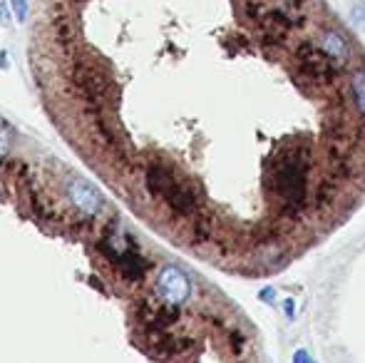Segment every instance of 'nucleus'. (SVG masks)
Segmentation results:
<instances>
[{
	"mask_svg": "<svg viewBox=\"0 0 365 363\" xmlns=\"http://www.w3.org/2000/svg\"><path fill=\"white\" fill-rule=\"evenodd\" d=\"M147 187L152 189L154 194L164 199L169 207L174 209L177 214L182 217H192L197 214L199 202H197V194H194L192 187H187L177 175H174L169 167L164 165H152L147 170Z\"/></svg>",
	"mask_w": 365,
	"mask_h": 363,
	"instance_id": "obj_2",
	"label": "nucleus"
},
{
	"mask_svg": "<svg viewBox=\"0 0 365 363\" xmlns=\"http://www.w3.org/2000/svg\"><path fill=\"white\" fill-rule=\"evenodd\" d=\"M293 363H316L308 356V351H303V349H298L296 354H293Z\"/></svg>",
	"mask_w": 365,
	"mask_h": 363,
	"instance_id": "obj_10",
	"label": "nucleus"
},
{
	"mask_svg": "<svg viewBox=\"0 0 365 363\" xmlns=\"http://www.w3.org/2000/svg\"><path fill=\"white\" fill-rule=\"evenodd\" d=\"M274 202L284 209L289 217L303 214L308 204V157L303 150H291L276 160V165L266 175Z\"/></svg>",
	"mask_w": 365,
	"mask_h": 363,
	"instance_id": "obj_1",
	"label": "nucleus"
},
{
	"mask_svg": "<svg viewBox=\"0 0 365 363\" xmlns=\"http://www.w3.org/2000/svg\"><path fill=\"white\" fill-rule=\"evenodd\" d=\"M316 45L338 65V68H346L353 60V48H351V43H348L346 33H341V30H336V28L321 30Z\"/></svg>",
	"mask_w": 365,
	"mask_h": 363,
	"instance_id": "obj_6",
	"label": "nucleus"
},
{
	"mask_svg": "<svg viewBox=\"0 0 365 363\" xmlns=\"http://www.w3.org/2000/svg\"><path fill=\"white\" fill-rule=\"evenodd\" d=\"M259 299H264V301H274V289H264L259 294Z\"/></svg>",
	"mask_w": 365,
	"mask_h": 363,
	"instance_id": "obj_11",
	"label": "nucleus"
},
{
	"mask_svg": "<svg viewBox=\"0 0 365 363\" xmlns=\"http://www.w3.org/2000/svg\"><path fill=\"white\" fill-rule=\"evenodd\" d=\"M10 150V130L5 125H0V155Z\"/></svg>",
	"mask_w": 365,
	"mask_h": 363,
	"instance_id": "obj_8",
	"label": "nucleus"
},
{
	"mask_svg": "<svg viewBox=\"0 0 365 363\" xmlns=\"http://www.w3.org/2000/svg\"><path fill=\"white\" fill-rule=\"evenodd\" d=\"M351 100L358 115L365 117V68H356L351 73Z\"/></svg>",
	"mask_w": 365,
	"mask_h": 363,
	"instance_id": "obj_7",
	"label": "nucleus"
},
{
	"mask_svg": "<svg viewBox=\"0 0 365 363\" xmlns=\"http://www.w3.org/2000/svg\"><path fill=\"white\" fill-rule=\"evenodd\" d=\"M10 3H13L15 18H18V20H25V15H28V3H25V0H10Z\"/></svg>",
	"mask_w": 365,
	"mask_h": 363,
	"instance_id": "obj_9",
	"label": "nucleus"
},
{
	"mask_svg": "<svg viewBox=\"0 0 365 363\" xmlns=\"http://www.w3.org/2000/svg\"><path fill=\"white\" fill-rule=\"evenodd\" d=\"M284 309H286V316H289V319H293V301L291 299L284 301Z\"/></svg>",
	"mask_w": 365,
	"mask_h": 363,
	"instance_id": "obj_12",
	"label": "nucleus"
},
{
	"mask_svg": "<svg viewBox=\"0 0 365 363\" xmlns=\"http://www.w3.org/2000/svg\"><path fill=\"white\" fill-rule=\"evenodd\" d=\"M65 192H68V199L73 202V207L77 212L87 214V217H95V214H100L102 207H105V197H102L100 189L92 182L82 180V177H73V180L68 182V187H65Z\"/></svg>",
	"mask_w": 365,
	"mask_h": 363,
	"instance_id": "obj_5",
	"label": "nucleus"
},
{
	"mask_svg": "<svg viewBox=\"0 0 365 363\" xmlns=\"http://www.w3.org/2000/svg\"><path fill=\"white\" fill-rule=\"evenodd\" d=\"M296 60H298V68H301L303 78L316 85L336 83L338 73H341V68H338L316 43H303L301 48L296 50Z\"/></svg>",
	"mask_w": 365,
	"mask_h": 363,
	"instance_id": "obj_3",
	"label": "nucleus"
},
{
	"mask_svg": "<svg viewBox=\"0 0 365 363\" xmlns=\"http://www.w3.org/2000/svg\"><path fill=\"white\" fill-rule=\"evenodd\" d=\"M157 296L169 306H182L192 296V281L189 276L177 267H162L154 281Z\"/></svg>",
	"mask_w": 365,
	"mask_h": 363,
	"instance_id": "obj_4",
	"label": "nucleus"
}]
</instances>
